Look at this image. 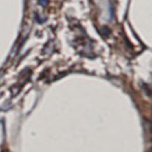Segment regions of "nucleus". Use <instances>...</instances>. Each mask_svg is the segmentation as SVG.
I'll return each mask as SVG.
<instances>
[]
</instances>
